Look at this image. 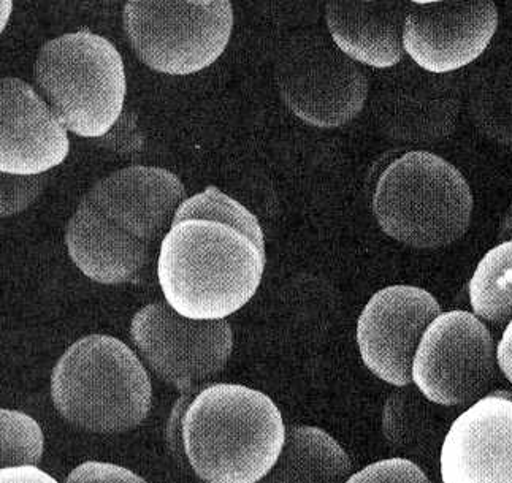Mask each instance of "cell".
<instances>
[{"label":"cell","instance_id":"1","mask_svg":"<svg viewBox=\"0 0 512 483\" xmlns=\"http://www.w3.org/2000/svg\"><path fill=\"white\" fill-rule=\"evenodd\" d=\"M265 246L214 219L173 222L161 243L157 279L175 311L197 320L232 316L256 295Z\"/></svg>","mask_w":512,"mask_h":483},{"label":"cell","instance_id":"2","mask_svg":"<svg viewBox=\"0 0 512 483\" xmlns=\"http://www.w3.org/2000/svg\"><path fill=\"white\" fill-rule=\"evenodd\" d=\"M284 441L286 425L275 401L246 385H207L181 414L184 455L205 482L264 480Z\"/></svg>","mask_w":512,"mask_h":483},{"label":"cell","instance_id":"3","mask_svg":"<svg viewBox=\"0 0 512 483\" xmlns=\"http://www.w3.org/2000/svg\"><path fill=\"white\" fill-rule=\"evenodd\" d=\"M51 400L80 430L123 434L150 414L153 385L127 344L113 336L88 335L65 350L54 366Z\"/></svg>","mask_w":512,"mask_h":483},{"label":"cell","instance_id":"4","mask_svg":"<svg viewBox=\"0 0 512 483\" xmlns=\"http://www.w3.org/2000/svg\"><path fill=\"white\" fill-rule=\"evenodd\" d=\"M373 213L379 227L398 243L444 248L467 233L473 194L448 160L414 151L398 157L379 176Z\"/></svg>","mask_w":512,"mask_h":483},{"label":"cell","instance_id":"5","mask_svg":"<svg viewBox=\"0 0 512 483\" xmlns=\"http://www.w3.org/2000/svg\"><path fill=\"white\" fill-rule=\"evenodd\" d=\"M34 80L54 115L78 137H105L123 115V56L89 29L46 42L35 59Z\"/></svg>","mask_w":512,"mask_h":483},{"label":"cell","instance_id":"6","mask_svg":"<svg viewBox=\"0 0 512 483\" xmlns=\"http://www.w3.org/2000/svg\"><path fill=\"white\" fill-rule=\"evenodd\" d=\"M124 32L142 64L189 77L221 58L234 31L230 0H126Z\"/></svg>","mask_w":512,"mask_h":483},{"label":"cell","instance_id":"7","mask_svg":"<svg viewBox=\"0 0 512 483\" xmlns=\"http://www.w3.org/2000/svg\"><path fill=\"white\" fill-rule=\"evenodd\" d=\"M279 94L297 118L335 129L356 118L368 97L367 75L356 61L321 34L287 43L276 64Z\"/></svg>","mask_w":512,"mask_h":483},{"label":"cell","instance_id":"8","mask_svg":"<svg viewBox=\"0 0 512 483\" xmlns=\"http://www.w3.org/2000/svg\"><path fill=\"white\" fill-rule=\"evenodd\" d=\"M130 338L154 374L184 396L199 393L221 374L234 350L226 319H189L167 300L135 312Z\"/></svg>","mask_w":512,"mask_h":483},{"label":"cell","instance_id":"9","mask_svg":"<svg viewBox=\"0 0 512 483\" xmlns=\"http://www.w3.org/2000/svg\"><path fill=\"white\" fill-rule=\"evenodd\" d=\"M497 363L492 335L476 314L441 312L417 346L413 382L432 403L463 406L489 390Z\"/></svg>","mask_w":512,"mask_h":483},{"label":"cell","instance_id":"10","mask_svg":"<svg viewBox=\"0 0 512 483\" xmlns=\"http://www.w3.org/2000/svg\"><path fill=\"white\" fill-rule=\"evenodd\" d=\"M441 306L421 287L390 286L379 290L357 322V344L363 363L387 384L408 387L413 382L417 346Z\"/></svg>","mask_w":512,"mask_h":483},{"label":"cell","instance_id":"11","mask_svg":"<svg viewBox=\"0 0 512 483\" xmlns=\"http://www.w3.org/2000/svg\"><path fill=\"white\" fill-rule=\"evenodd\" d=\"M497 29L493 0L413 4L403 24V46L419 69L446 75L481 58Z\"/></svg>","mask_w":512,"mask_h":483},{"label":"cell","instance_id":"12","mask_svg":"<svg viewBox=\"0 0 512 483\" xmlns=\"http://www.w3.org/2000/svg\"><path fill=\"white\" fill-rule=\"evenodd\" d=\"M446 483L512 482V393L474 401L449 428L440 457Z\"/></svg>","mask_w":512,"mask_h":483},{"label":"cell","instance_id":"13","mask_svg":"<svg viewBox=\"0 0 512 483\" xmlns=\"http://www.w3.org/2000/svg\"><path fill=\"white\" fill-rule=\"evenodd\" d=\"M0 172L43 175L67 159V129L50 105L21 78H2Z\"/></svg>","mask_w":512,"mask_h":483},{"label":"cell","instance_id":"14","mask_svg":"<svg viewBox=\"0 0 512 483\" xmlns=\"http://www.w3.org/2000/svg\"><path fill=\"white\" fill-rule=\"evenodd\" d=\"M85 198L124 230L153 244L172 227L186 189L165 168L132 165L97 181Z\"/></svg>","mask_w":512,"mask_h":483},{"label":"cell","instance_id":"15","mask_svg":"<svg viewBox=\"0 0 512 483\" xmlns=\"http://www.w3.org/2000/svg\"><path fill=\"white\" fill-rule=\"evenodd\" d=\"M70 259L91 281L137 282L150 265L151 244L124 230L85 197L65 229Z\"/></svg>","mask_w":512,"mask_h":483},{"label":"cell","instance_id":"16","mask_svg":"<svg viewBox=\"0 0 512 483\" xmlns=\"http://www.w3.org/2000/svg\"><path fill=\"white\" fill-rule=\"evenodd\" d=\"M409 0H329L325 21L333 43L352 61L394 69L405 56L403 24Z\"/></svg>","mask_w":512,"mask_h":483},{"label":"cell","instance_id":"17","mask_svg":"<svg viewBox=\"0 0 512 483\" xmlns=\"http://www.w3.org/2000/svg\"><path fill=\"white\" fill-rule=\"evenodd\" d=\"M386 100V132L406 143H435L448 137L459 116L451 81L414 73L411 83Z\"/></svg>","mask_w":512,"mask_h":483},{"label":"cell","instance_id":"18","mask_svg":"<svg viewBox=\"0 0 512 483\" xmlns=\"http://www.w3.org/2000/svg\"><path fill=\"white\" fill-rule=\"evenodd\" d=\"M352 463L348 453L318 426H292L268 482H348Z\"/></svg>","mask_w":512,"mask_h":483},{"label":"cell","instance_id":"19","mask_svg":"<svg viewBox=\"0 0 512 483\" xmlns=\"http://www.w3.org/2000/svg\"><path fill=\"white\" fill-rule=\"evenodd\" d=\"M468 289L476 316L497 325L512 320V240L501 241L482 257Z\"/></svg>","mask_w":512,"mask_h":483},{"label":"cell","instance_id":"20","mask_svg":"<svg viewBox=\"0 0 512 483\" xmlns=\"http://www.w3.org/2000/svg\"><path fill=\"white\" fill-rule=\"evenodd\" d=\"M424 393L398 390L392 393L384 407L383 431L395 449L417 455L424 447L428 434V411Z\"/></svg>","mask_w":512,"mask_h":483},{"label":"cell","instance_id":"21","mask_svg":"<svg viewBox=\"0 0 512 483\" xmlns=\"http://www.w3.org/2000/svg\"><path fill=\"white\" fill-rule=\"evenodd\" d=\"M184 219H214L240 227L253 236L257 243L264 244V230L260 227L259 219L246 206L224 194L216 186H208L200 194L189 197L178 206L173 222Z\"/></svg>","mask_w":512,"mask_h":483},{"label":"cell","instance_id":"22","mask_svg":"<svg viewBox=\"0 0 512 483\" xmlns=\"http://www.w3.org/2000/svg\"><path fill=\"white\" fill-rule=\"evenodd\" d=\"M2 423V468L20 464H39L45 452V436L31 415L15 409L0 411Z\"/></svg>","mask_w":512,"mask_h":483},{"label":"cell","instance_id":"23","mask_svg":"<svg viewBox=\"0 0 512 483\" xmlns=\"http://www.w3.org/2000/svg\"><path fill=\"white\" fill-rule=\"evenodd\" d=\"M46 176L2 173V217L21 213L37 200L45 189Z\"/></svg>","mask_w":512,"mask_h":483},{"label":"cell","instance_id":"24","mask_svg":"<svg viewBox=\"0 0 512 483\" xmlns=\"http://www.w3.org/2000/svg\"><path fill=\"white\" fill-rule=\"evenodd\" d=\"M348 482H428V477L414 461L390 458L370 464L349 477Z\"/></svg>","mask_w":512,"mask_h":483},{"label":"cell","instance_id":"25","mask_svg":"<svg viewBox=\"0 0 512 483\" xmlns=\"http://www.w3.org/2000/svg\"><path fill=\"white\" fill-rule=\"evenodd\" d=\"M65 482H145L143 477L137 476L130 469L118 464L100 463V461H86L70 472Z\"/></svg>","mask_w":512,"mask_h":483},{"label":"cell","instance_id":"26","mask_svg":"<svg viewBox=\"0 0 512 483\" xmlns=\"http://www.w3.org/2000/svg\"><path fill=\"white\" fill-rule=\"evenodd\" d=\"M2 483H56V480L46 474L37 464H20V466H8L0 471Z\"/></svg>","mask_w":512,"mask_h":483},{"label":"cell","instance_id":"27","mask_svg":"<svg viewBox=\"0 0 512 483\" xmlns=\"http://www.w3.org/2000/svg\"><path fill=\"white\" fill-rule=\"evenodd\" d=\"M498 366L512 384V320H509L505 333L497 347Z\"/></svg>","mask_w":512,"mask_h":483},{"label":"cell","instance_id":"28","mask_svg":"<svg viewBox=\"0 0 512 483\" xmlns=\"http://www.w3.org/2000/svg\"><path fill=\"white\" fill-rule=\"evenodd\" d=\"M506 240H512V205L501 219L500 229H498V241Z\"/></svg>","mask_w":512,"mask_h":483},{"label":"cell","instance_id":"29","mask_svg":"<svg viewBox=\"0 0 512 483\" xmlns=\"http://www.w3.org/2000/svg\"><path fill=\"white\" fill-rule=\"evenodd\" d=\"M7 5V13H5L4 20H2V29H5V24H7L8 16H10V12H12V0H4V8Z\"/></svg>","mask_w":512,"mask_h":483},{"label":"cell","instance_id":"30","mask_svg":"<svg viewBox=\"0 0 512 483\" xmlns=\"http://www.w3.org/2000/svg\"><path fill=\"white\" fill-rule=\"evenodd\" d=\"M411 4L414 5H425V4H435V2H441V0H409Z\"/></svg>","mask_w":512,"mask_h":483},{"label":"cell","instance_id":"31","mask_svg":"<svg viewBox=\"0 0 512 483\" xmlns=\"http://www.w3.org/2000/svg\"><path fill=\"white\" fill-rule=\"evenodd\" d=\"M367 2H371V0H367Z\"/></svg>","mask_w":512,"mask_h":483}]
</instances>
